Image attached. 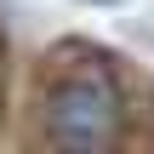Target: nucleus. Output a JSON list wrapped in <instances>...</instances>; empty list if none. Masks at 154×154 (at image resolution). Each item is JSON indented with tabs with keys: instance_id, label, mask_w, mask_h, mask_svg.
I'll list each match as a JSON object with an SVG mask.
<instances>
[{
	"instance_id": "nucleus-1",
	"label": "nucleus",
	"mask_w": 154,
	"mask_h": 154,
	"mask_svg": "<svg viewBox=\"0 0 154 154\" xmlns=\"http://www.w3.org/2000/svg\"><path fill=\"white\" fill-rule=\"evenodd\" d=\"M126 126V91L109 63V51L63 40L46 57V86H40V137L51 149H109Z\"/></svg>"
},
{
	"instance_id": "nucleus-2",
	"label": "nucleus",
	"mask_w": 154,
	"mask_h": 154,
	"mask_svg": "<svg viewBox=\"0 0 154 154\" xmlns=\"http://www.w3.org/2000/svg\"><path fill=\"white\" fill-rule=\"evenodd\" d=\"M0 103H6V40H0Z\"/></svg>"
},
{
	"instance_id": "nucleus-3",
	"label": "nucleus",
	"mask_w": 154,
	"mask_h": 154,
	"mask_svg": "<svg viewBox=\"0 0 154 154\" xmlns=\"http://www.w3.org/2000/svg\"><path fill=\"white\" fill-rule=\"evenodd\" d=\"M86 6H120V0H86Z\"/></svg>"
}]
</instances>
